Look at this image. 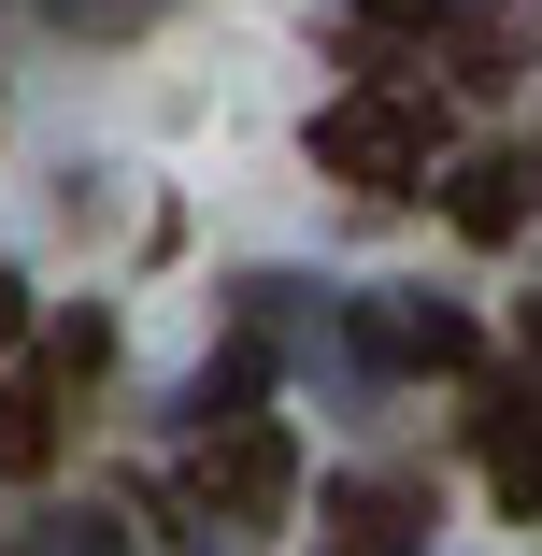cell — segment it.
I'll return each instance as SVG.
<instances>
[{"label":"cell","instance_id":"1","mask_svg":"<svg viewBox=\"0 0 542 556\" xmlns=\"http://www.w3.org/2000/svg\"><path fill=\"white\" fill-rule=\"evenodd\" d=\"M428 143H443V115H428L414 86H357V100H329V115H314V157H329L343 186H371V200L428 186Z\"/></svg>","mask_w":542,"mask_h":556},{"label":"cell","instance_id":"2","mask_svg":"<svg viewBox=\"0 0 542 556\" xmlns=\"http://www.w3.org/2000/svg\"><path fill=\"white\" fill-rule=\"evenodd\" d=\"M286 485H300V442H286L272 414H229V442L200 457V500L257 528V514H286Z\"/></svg>","mask_w":542,"mask_h":556},{"label":"cell","instance_id":"3","mask_svg":"<svg viewBox=\"0 0 542 556\" xmlns=\"http://www.w3.org/2000/svg\"><path fill=\"white\" fill-rule=\"evenodd\" d=\"M329 528H343V556H414L428 500H414V485H386V471H357V485H329Z\"/></svg>","mask_w":542,"mask_h":556},{"label":"cell","instance_id":"4","mask_svg":"<svg viewBox=\"0 0 542 556\" xmlns=\"http://www.w3.org/2000/svg\"><path fill=\"white\" fill-rule=\"evenodd\" d=\"M528 186H542L528 157H471V172H457V229H471V243H514V229H528Z\"/></svg>","mask_w":542,"mask_h":556},{"label":"cell","instance_id":"5","mask_svg":"<svg viewBox=\"0 0 542 556\" xmlns=\"http://www.w3.org/2000/svg\"><path fill=\"white\" fill-rule=\"evenodd\" d=\"M371 343L414 357V371H471V328H457V314H371Z\"/></svg>","mask_w":542,"mask_h":556},{"label":"cell","instance_id":"6","mask_svg":"<svg viewBox=\"0 0 542 556\" xmlns=\"http://www.w3.org/2000/svg\"><path fill=\"white\" fill-rule=\"evenodd\" d=\"M0 471H58V400L43 386H0Z\"/></svg>","mask_w":542,"mask_h":556},{"label":"cell","instance_id":"7","mask_svg":"<svg viewBox=\"0 0 542 556\" xmlns=\"http://www.w3.org/2000/svg\"><path fill=\"white\" fill-rule=\"evenodd\" d=\"M486 428H500V500H514V514H542V428H528V400H500Z\"/></svg>","mask_w":542,"mask_h":556},{"label":"cell","instance_id":"8","mask_svg":"<svg viewBox=\"0 0 542 556\" xmlns=\"http://www.w3.org/2000/svg\"><path fill=\"white\" fill-rule=\"evenodd\" d=\"M43 357H58V386H100V371H115V328H100V314H58Z\"/></svg>","mask_w":542,"mask_h":556},{"label":"cell","instance_id":"9","mask_svg":"<svg viewBox=\"0 0 542 556\" xmlns=\"http://www.w3.org/2000/svg\"><path fill=\"white\" fill-rule=\"evenodd\" d=\"M15 328H29V286H15V271H0V343H15Z\"/></svg>","mask_w":542,"mask_h":556},{"label":"cell","instance_id":"10","mask_svg":"<svg viewBox=\"0 0 542 556\" xmlns=\"http://www.w3.org/2000/svg\"><path fill=\"white\" fill-rule=\"evenodd\" d=\"M528 343H542V300H528Z\"/></svg>","mask_w":542,"mask_h":556},{"label":"cell","instance_id":"11","mask_svg":"<svg viewBox=\"0 0 542 556\" xmlns=\"http://www.w3.org/2000/svg\"><path fill=\"white\" fill-rule=\"evenodd\" d=\"M15 556H43V542H15Z\"/></svg>","mask_w":542,"mask_h":556}]
</instances>
